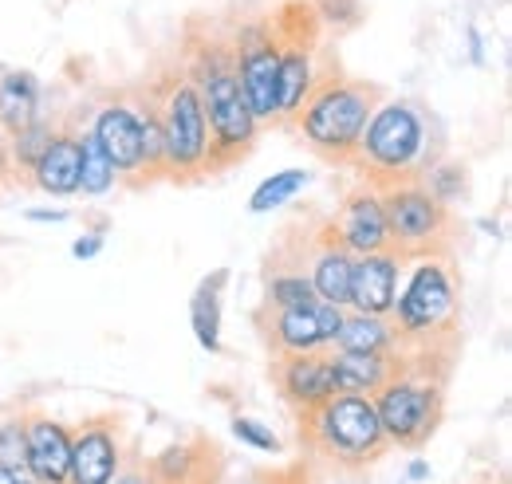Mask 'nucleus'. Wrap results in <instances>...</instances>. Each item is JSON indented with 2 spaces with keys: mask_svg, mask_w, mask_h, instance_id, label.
Instances as JSON below:
<instances>
[{
  "mask_svg": "<svg viewBox=\"0 0 512 484\" xmlns=\"http://www.w3.org/2000/svg\"><path fill=\"white\" fill-rule=\"evenodd\" d=\"M406 260L398 252H367L351 260V292H347V311L363 315H390L398 300V280H402Z\"/></svg>",
  "mask_w": 512,
  "mask_h": 484,
  "instance_id": "obj_15",
  "label": "nucleus"
},
{
  "mask_svg": "<svg viewBox=\"0 0 512 484\" xmlns=\"http://www.w3.org/2000/svg\"><path fill=\"white\" fill-rule=\"evenodd\" d=\"M233 75L241 83V95L260 126L276 122V71H280V36L272 16H256L237 24L229 40Z\"/></svg>",
  "mask_w": 512,
  "mask_h": 484,
  "instance_id": "obj_9",
  "label": "nucleus"
},
{
  "mask_svg": "<svg viewBox=\"0 0 512 484\" xmlns=\"http://www.w3.org/2000/svg\"><path fill=\"white\" fill-rule=\"evenodd\" d=\"M67 217V209H28V221H40V225H64Z\"/></svg>",
  "mask_w": 512,
  "mask_h": 484,
  "instance_id": "obj_31",
  "label": "nucleus"
},
{
  "mask_svg": "<svg viewBox=\"0 0 512 484\" xmlns=\"http://www.w3.org/2000/svg\"><path fill=\"white\" fill-rule=\"evenodd\" d=\"M56 130H60L56 122L48 119V115H40V119L32 122V126H24L20 134H12V138H8V150H12V170L28 178V170L40 162V154L52 146Z\"/></svg>",
  "mask_w": 512,
  "mask_h": 484,
  "instance_id": "obj_25",
  "label": "nucleus"
},
{
  "mask_svg": "<svg viewBox=\"0 0 512 484\" xmlns=\"http://www.w3.org/2000/svg\"><path fill=\"white\" fill-rule=\"evenodd\" d=\"M308 185H312V174H308V170H296V166L276 170L272 178H264V182L253 189V197H249V213H256V217L276 213V209H284L288 201H296Z\"/></svg>",
  "mask_w": 512,
  "mask_h": 484,
  "instance_id": "obj_24",
  "label": "nucleus"
},
{
  "mask_svg": "<svg viewBox=\"0 0 512 484\" xmlns=\"http://www.w3.org/2000/svg\"><path fill=\"white\" fill-rule=\"evenodd\" d=\"M79 170H83V142L75 126H60L52 146L40 154V162L28 170V182L48 197H71L79 193Z\"/></svg>",
  "mask_w": 512,
  "mask_h": 484,
  "instance_id": "obj_17",
  "label": "nucleus"
},
{
  "mask_svg": "<svg viewBox=\"0 0 512 484\" xmlns=\"http://www.w3.org/2000/svg\"><path fill=\"white\" fill-rule=\"evenodd\" d=\"M111 484H150L146 477V465H130V469H119V477Z\"/></svg>",
  "mask_w": 512,
  "mask_h": 484,
  "instance_id": "obj_32",
  "label": "nucleus"
},
{
  "mask_svg": "<svg viewBox=\"0 0 512 484\" xmlns=\"http://www.w3.org/2000/svg\"><path fill=\"white\" fill-rule=\"evenodd\" d=\"M426 473H430V469H426V465H422V461H414V465H410V477H414V481H422V477H426Z\"/></svg>",
  "mask_w": 512,
  "mask_h": 484,
  "instance_id": "obj_36",
  "label": "nucleus"
},
{
  "mask_svg": "<svg viewBox=\"0 0 512 484\" xmlns=\"http://www.w3.org/2000/svg\"><path fill=\"white\" fill-rule=\"evenodd\" d=\"M390 323L410 363L446 374L442 366H434V359L449 363L457 347V323H461V288L449 268V256L410 260V272H406V284L398 288Z\"/></svg>",
  "mask_w": 512,
  "mask_h": 484,
  "instance_id": "obj_1",
  "label": "nucleus"
},
{
  "mask_svg": "<svg viewBox=\"0 0 512 484\" xmlns=\"http://www.w3.org/2000/svg\"><path fill=\"white\" fill-rule=\"evenodd\" d=\"M383 103V91L367 79H351V75H327L316 83V91L308 95L304 111L296 115L300 138L320 154L331 166H351L355 146L367 130V122L375 115V107Z\"/></svg>",
  "mask_w": 512,
  "mask_h": 484,
  "instance_id": "obj_4",
  "label": "nucleus"
},
{
  "mask_svg": "<svg viewBox=\"0 0 512 484\" xmlns=\"http://www.w3.org/2000/svg\"><path fill=\"white\" fill-rule=\"evenodd\" d=\"M351 166L375 189L422 178L434 166L430 115L414 99H383L355 146Z\"/></svg>",
  "mask_w": 512,
  "mask_h": 484,
  "instance_id": "obj_2",
  "label": "nucleus"
},
{
  "mask_svg": "<svg viewBox=\"0 0 512 484\" xmlns=\"http://www.w3.org/2000/svg\"><path fill=\"white\" fill-rule=\"evenodd\" d=\"M351 252L331 237V225L323 221V233L316 248L304 256V272L312 280V292L320 303H331V307H347V292H351Z\"/></svg>",
  "mask_w": 512,
  "mask_h": 484,
  "instance_id": "obj_18",
  "label": "nucleus"
},
{
  "mask_svg": "<svg viewBox=\"0 0 512 484\" xmlns=\"http://www.w3.org/2000/svg\"><path fill=\"white\" fill-rule=\"evenodd\" d=\"M0 465L24 469V414L0 418Z\"/></svg>",
  "mask_w": 512,
  "mask_h": 484,
  "instance_id": "obj_29",
  "label": "nucleus"
},
{
  "mask_svg": "<svg viewBox=\"0 0 512 484\" xmlns=\"http://www.w3.org/2000/svg\"><path fill=\"white\" fill-rule=\"evenodd\" d=\"M316 24L323 28H335V32H347L363 20V0H308Z\"/></svg>",
  "mask_w": 512,
  "mask_h": 484,
  "instance_id": "obj_27",
  "label": "nucleus"
},
{
  "mask_svg": "<svg viewBox=\"0 0 512 484\" xmlns=\"http://www.w3.org/2000/svg\"><path fill=\"white\" fill-rule=\"evenodd\" d=\"M371 402H375L386 445H398V449L414 453L438 433V425L446 418V374H434L426 366H414L402 359V370Z\"/></svg>",
  "mask_w": 512,
  "mask_h": 484,
  "instance_id": "obj_7",
  "label": "nucleus"
},
{
  "mask_svg": "<svg viewBox=\"0 0 512 484\" xmlns=\"http://www.w3.org/2000/svg\"><path fill=\"white\" fill-rule=\"evenodd\" d=\"M225 284H229V268H217L209 272L197 292L190 296V327L193 339L201 343V351L209 355H221L225 343H221V303H225Z\"/></svg>",
  "mask_w": 512,
  "mask_h": 484,
  "instance_id": "obj_21",
  "label": "nucleus"
},
{
  "mask_svg": "<svg viewBox=\"0 0 512 484\" xmlns=\"http://www.w3.org/2000/svg\"><path fill=\"white\" fill-rule=\"evenodd\" d=\"M79 142H83V170H79V193L83 197H107L115 185H119V174L115 166L107 162V154L99 150V142L79 130Z\"/></svg>",
  "mask_w": 512,
  "mask_h": 484,
  "instance_id": "obj_26",
  "label": "nucleus"
},
{
  "mask_svg": "<svg viewBox=\"0 0 512 484\" xmlns=\"http://www.w3.org/2000/svg\"><path fill=\"white\" fill-rule=\"evenodd\" d=\"M300 264H304V260H292V264H268L264 307H304V303H316L312 280H308V272H304Z\"/></svg>",
  "mask_w": 512,
  "mask_h": 484,
  "instance_id": "obj_23",
  "label": "nucleus"
},
{
  "mask_svg": "<svg viewBox=\"0 0 512 484\" xmlns=\"http://www.w3.org/2000/svg\"><path fill=\"white\" fill-rule=\"evenodd\" d=\"M327 225H331V237L343 244L351 256H367V252H386L390 248L383 201H379V189L371 182L355 185L339 201V209H335V217Z\"/></svg>",
  "mask_w": 512,
  "mask_h": 484,
  "instance_id": "obj_13",
  "label": "nucleus"
},
{
  "mask_svg": "<svg viewBox=\"0 0 512 484\" xmlns=\"http://www.w3.org/2000/svg\"><path fill=\"white\" fill-rule=\"evenodd\" d=\"M24 469L36 484H67L71 429L44 410L24 414Z\"/></svg>",
  "mask_w": 512,
  "mask_h": 484,
  "instance_id": "obj_14",
  "label": "nucleus"
},
{
  "mask_svg": "<svg viewBox=\"0 0 512 484\" xmlns=\"http://www.w3.org/2000/svg\"><path fill=\"white\" fill-rule=\"evenodd\" d=\"M465 36H469V56H473V63L485 60V52H481V36H477V28H465Z\"/></svg>",
  "mask_w": 512,
  "mask_h": 484,
  "instance_id": "obj_35",
  "label": "nucleus"
},
{
  "mask_svg": "<svg viewBox=\"0 0 512 484\" xmlns=\"http://www.w3.org/2000/svg\"><path fill=\"white\" fill-rule=\"evenodd\" d=\"M300 441L312 457H320L343 473H363L390 449L379 414H375V402L359 394H335L316 410L300 414Z\"/></svg>",
  "mask_w": 512,
  "mask_h": 484,
  "instance_id": "obj_5",
  "label": "nucleus"
},
{
  "mask_svg": "<svg viewBox=\"0 0 512 484\" xmlns=\"http://www.w3.org/2000/svg\"><path fill=\"white\" fill-rule=\"evenodd\" d=\"M347 307H331V303H304V307H260L256 323L264 331V343L272 351V359H292V355H316L331 351L335 335L343 327Z\"/></svg>",
  "mask_w": 512,
  "mask_h": 484,
  "instance_id": "obj_10",
  "label": "nucleus"
},
{
  "mask_svg": "<svg viewBox=\"0 0 512 484\" xmlns=\"http://www.w3.org/2000/svg\"><path fill=\"white\" fill-rule=\"evenodd\" d=\"M229 429H233V437H237L241 445H253L256 453H280V437L260 422V418H245V414H237Z\"/></svg>",
  "mask_w": 512,
  "mask_h": 484,
  "instance_id": "obj_28",
  "label": "nucleus"
},
{
  "mask_svg": "<svg viewBox=\"0 0 512 484\" xmlns=\"http://www.w3.org/2000/svg\"><path fill=\"white\" fill-rule=\"evenodd\" d=\"M272 382L280 398L296 410L308 414L320 402L335 398V374H331V351L316 355H292V359H272Z\"/></svg>",
  "mask_w": 512,
  "mask_h": 484,
  "instance_id": "obj_16",
  "label": "nucleus"
},
{
  "mask_svg": "<svg viewBox=\"0 0 512 484\" xmlns=\"http://www.w3.org/2000/svg\"><path fill=\"white\" fill-rule=\"evenodd\" d=\"M44 115V83L32 71H0V134L12 138Z\"/></svg>",
  "mask_w": 512,
  "mask_h": 484,
  "instance_id": "obj_20",
  "label": "nucleus"
},
{
  "mask_svg": "<svg viewBox=\"0 0 512 484\" xmlns=\"http://www.w3.org/2000/svg\"><path fill=\"white\" fill-rule=\"evenodd\" d=\"M398 370H402V355H347V351H331L335 394L375 398Z\"/></svg>",
  "mask_w": 512,
  "mask_h": 484,
  "instance_id": "obj_19",
  "label": "nucleus"
},
{
  "mask_svg": "<svg viewBox=\"0 0 512 484\" xmlns=\"http://www.w3.org/2000/svg\"><path fill=\"white\" fill-rule=\"evenodd\" d=\"M386 213V233H390V252H398L406 264L426 260V256H449L453 244V213L442 205L422 178L414 182H394L379 189Z\"/></svg>",
  "mask_w": 512,
  "mask_h": 484,
  "instance_id": "obj_8",
  "label": "nucleus"
},
{
  "mask_svg": "<svg viewBox=\"0 0 512 484\" xmlns=\"http://www.w3.org/2000/svg\"><path fill=\"white\" fill-rule=\"evenodd\" d=\"M12 174H16V170H12V150H8V138L0 134V182L12 178Z\"/></svg>",
  "mask_w": 512,
  "mask_h": 484,
  "instance_id": "obj_34",
  "label": "nucleus"
},
{
  "mask_svg": "<svg viewBox=\"0 0 512 484\" xmlns=\"http://www.w3.org/2000/svg\"><path fill=\"white\" fill-rule=\"evenodd\" d=\"M0 484H36L28 477V469H8V465H0Z\"/></svg>",
  "mask_w": 512,
  "mask_h": 484,
  "instance_id": "obj_33",
  "label": "nucleus"
},
{
  "mask_svg": "<svg viewBox=\"0 0 512 484\" xmlns=\"http://www.w3.org/2000/svg\"><path fill=\"white\" fill-rule=\"evenodd\" d=\"M150 103L162 122V178L170 182H197L213 174V146H209V126L197 99V87L186 71L162 75L150 91Z\"/></svg>",
  "mask_w": 512,
  "mask_h": 484,
  "instance_id": "obj_6",
  "label": "nucleus"
},
{
  "mask_svg": "<svg viewBox=\"0 0 512 484\" xmlns=\"http://www.w3.org/2000/svg\"><path fill=\"white\" fill-rule=\"evenodd\" d=\"M331 351H347V355H398L402 347H398V331H394L390 315L347 311Z\"/></svg>",
  "mask_w": 512,
  "mask_h": 484,
  "instance_id": "obj_22",
  "label": "nucleus"
},
{
  "mask_svg": "<svg viewBox=\"0 0 512 484\" xmlns=\"http://www.w3.org/2000/svg\"><path fill=\"white\" fill-rule=\"evenodd\" d=\"M186 75L197 87L201 111H205V126H209V146H213V174L241 162L260 138V122L253 119L241 83L233 75V60H229V40H205L197 44L190 56Z\"/></svg>",
  "mask_w": 512,
  "mask_h": 484,
  "instance_id": "obj_3",
  "label": "nucleus"
},
{
  "mask_svg": "<svg viewBox=\"0 0 512 484\" xmlns=\"http://www.w3.org/2000/svg\"><path fill=\"white\" fill-rule=\"evenodd\" d=\"M99 252H103V233H99V229H95V233H83L79 241L71 244V256H75V260H95Z\"/></svg>",
  "mask_w": 512,
  "mask_h": 484,
  "instance_id": "obj_30",
  "label": "nucleus"
},
{
  "mask_svg": "<svg viewBox=\"0 0 512 484\" xmlns=\"http://www.w3.org/2000/svg\"><path fill=\"white\" fill-rule=\"evenodd\" d=\"M87 134L99 142L119 182L142 185V107L138 99H107L95 107Z\"/></svg>",
  "mask_w": 512,
  "mask_h": 484,
  "instance_id": "obj_11",
  "label": "nucleus"
},
{
  "mask_svg": "<svg viewBox=\"0 0 512 484\" xmlns=\"http://www.w3.org/2000/svg\"><path fill=\"white\" fill-rule=\"evenodd\" d=\"M123 469V425L119 418H91L71 429L67 484H111Z\"/></svg>",
  "mask_w": 512,
  "mask_h": 484,
  "instance_id": "obj_12",
  "label": "nucleus"
}]
</instances>
